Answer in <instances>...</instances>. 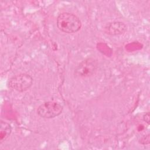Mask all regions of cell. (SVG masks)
<instances>
[{
    "label": "cell",
    "instance_id": "1",
    "mask_svg": "<svg viewBox=\"0 0 150 150\" xmlns=\"http://www.w3.org/2000/svg\"><path fill=\"white\" fill-rule=\"evenodd\" d=\"M58 29L66 33L71 34L77 32L81 28V22L76 15L70 12H63L59 15L56 19Z\"/></svg>",
    "mask_w": 150,
    "mask_h": 150
},
{
    "label": "cell",
    "instance_id": "2",
    "mask_svg": "<svg viewBox=\"0 0 150 150\" xmlns=\"http://www.w3.org/2000/svg\"><path fill=\"white\" fill-rule=\"evenodd\" d=\"M63 110V106L59 103L53 101L44 102L37 108V114L45 119L54 118L61 114Z\"/></svg>",
    "mask_w": 150,
    "mask_h": 150
},
{
    "label": "cell",
    "instance_id": "3",
    "mask_svg": "<svg viewBox=\"0 0 150 150\" xmlns=\"http://www.w3.org/2000/svg\"><path fill=\"white\" fill-rule=\"evenodd\" d=\"M33 78L27 73H21L11 77L8 82L9 87L18 92L29 90L33 84Z\"/></svg>",
    "mask_w": 150,
    "mask_h": 150
},
{
    "label": "cell",
    "instance_id": "4",
    "mask_svg": "<svg viewBox=\"0 0 150 150\" xmlns=\"http://www.w3.org/2000/svg\"><path fill=\"white\" fill-rule=\"evenodd\" d=\"M97 69V62L93 58H87L82 61L75 70V74L79 77L92 76Z\"/></svg>",
    "mask_w": 150,
    "mask_h": 150
},
{
    "label": "cell",
    "instance_id": "5",
    "mask_svg": "<svg viewBox=\"0 0 150 150\" xmlns=\"http://www.w3.org/2000/svg\"><path fill=\"white\" fill-rule=\"evenodd\" d=\"M127 30V25L122 22L114 21L107 23L105 28V32L110 35H118L125 33Z\"/></svg>",
    "mask_w": 150,
    "mask_h": 150
},
{
    "label": "cell",
    "instance_id": "6",
    "mask_svg": "<svg viewBox=\"0 0 150 150\" xmlns=\"http://www.w3.org/2000/svg\"><path fill=\"white\" fill-rule=\"evenodd\" d=\"M12 132V127L11 125L6 121H1L0 129V143L2 144L11 135Z\"/></svg>",
    "mask_w": 150,
    "mask_h": 150
},
{
    "label": "cell",
    "instance_id": "7",
    "mask_svg": "<svg viewBox=\"0 0 150 150\" xmlns=\"http://www.w3.org/2000/svg\"><path fill=\"white\" fill-rule=\"evenodd\" d=\"M139 142L140 144H141L142 145H148L150 142V138H149V134H148L145 135H144L143 137H142L139 140Z\"/></svg>",
    "mask_w": 150,
    "mask_h": 150
},
{
    "label": "cell",
    "instance_id": "8",
    "mask_svg": "<svg viewBox=\"0 0 150 150\" xmlns=\"http://www.w3.org/2000/svg\"><path fill=\"white\" fill-rule=\"evenodd\" d=\"M143 120L147 123L148 124H149V122H150V114H149V112H146L144 114V115H143Z\"/></svg>",
    "mask_w": 150,
    "mask_h": 150
}]
</instances>
